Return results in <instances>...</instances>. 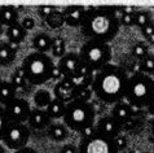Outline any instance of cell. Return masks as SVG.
I'll list each match as a JSON object with an SVG mask.
<instances>
[{"label":"cell","mask_w":154,"mask_h":153,"mask_svg":"<svg viewBox=\"0 0 154 153\" xmlns=\"http://www.w3.org/2000/svg\"><path fill=\"white\" fill-rule=\"evenodd\" d=\"M110 116L114 117L115 120L123 126L135 117V108H132L126 101H119V103L114 104Z\"/></svg>","instance_id":"cell-16"},{"label":"cell","mask_w":154,"mask_h":153,"mask_svg":"<svg viewBox=\"0 0 154 153\" xmlns=\"http://www.w3.org/2000/svg\"><path fill=\"white\" fill-rule=\"evenodd\" d=\"M79 57L93 73H97L112 61V47L98 40H87L79 51Z\"/></svg>","instance_id":"cell-6"},{"label":"cell","mask_w":154,"mask_h":153,"mask_svg":"<svg viewBox=\"0 0 154 153\" xmlns=\"http://www.w3.org/2000/svg\"><path fill=\"white\" fill-rule=\"evenodd\" d=\"M134 14L135 13H121L118 17H119V23L121 26L126 27H130V26H134Z\"/></svg>","instance_id":"cell-32"},{"label":"cell","mask_w":154,"mask_h":153,"mask_svg":"<svg viewBox=\"0 0 154 153\" xmlns=\"http://www.w3.org/2000/svg\"><path fill=\"white\" fill-rule=\"evenodd\" d=\"M63 125L67 129L79 133L84 127L95 125L96 110L91 101L72 100L66 104V109L63 113Z\"/></svg>","instance_id":"cell-5"},{"label":"cell","mask_w":154,"mask_h":153,"mask_svg":"<svg viewBox=\"0 0 154 153\" xmlns=\"http://www.w3.org/2000/svg\"><path fill=\"white\" fill-rule=\"evenodd\" d=\"M85 12H87V8L83 5H67L63 8L62 14H63V21H65V25L70 27H80Z\"/></svg>","instance_id":"cell-13"},{"label":"cell","mask_w":154,"mask_h":153,"mask_svg":"<svg viewBox=\"0 0 154 153\" xmlns=\"http://www.w3.org/2000/svg\"><path fill=\"white\" fill-rule=\"evenodd\" d=\"M60 153H78V148L72 144H65L62 148H61V152Z\"/></svg>","instance_id":"cell-39"},{"label":"cell","mask_w":154,"mask_h":153,"mask_svg":"<svg viewBox=\"0 0 154 153\" xmlns=\"http://www.w3.org/2000/svg\"><path fill=\"white\" fill-rule=\"evenodd\" d=\"M8 43H9V47H11V48L16 53L20 51V48H21V44H18V43H13V42H8Z\"/></svg>","instance_id":"cell-43"},{"label":"cell","mask_w":154,"mask_h":153,"mask_svg":"<svg viewBox=\"0 0 154 153\" xmlns=\"http://www.w3.org/2000/svg\"><path fill=\"white\" fill-rule=\"evenodd\" d=\"M154 99V79L144 73L128 76L125 100L132 108L144 109Z\"/></svg>","instance_id":"cell-3"},{"label":"cell","mask_w":154,"mask_h":153,"mask_svg":"<svg viewBox=\"0 0 154 153\" xmlns=\"http://www.w3.org/2000/svg\"><path fill=\"white\" fill-rule=\"evenodd\" d=\"M56 66L52 57L47 53L31 52L22 61V67L26 80L30 86H42L52 79V71Z\"/></svg>","instance_id":"cell-4"},{"label":"cell","mask_w":154,"mask_h":153,"mask_svg":"<svg viewBox=\"0 0 154 153\" xmlns=\"http://www.w3.org/2000/svg\"><path fill=\"white\" fill-rule=\"evenodd\" d=\"M146 109H148V113L152 114V116L154 117V99H152V101L146 105Z\"/></svg>","instance_id":"cell-42"},{"label":"cell","mask_w":154,"mask_h":153,"mask_svg":"<svg viewBox=\"0 0 154 153\" xmlns=\"http://www.w3.org/2000/svg\"><path fill=\"white\" fill-rule=\"evenodd\" d=\"M44 21H45V23L48 25L51 29H60V27L62 26V25H65L62 11L57 9V8H56V9H54L48 17H47Z\"/></svg>","instance_id":"cell-28"},{"label":"cell","mask_w":154,"mask_h":153,"mask_svg":"<svg viewBox=\"0 0 154 153\" xmlns=\"http://www.w3.org/2000/svg\"><path fill=\"white\" fill-rule=\"evenodd\" d=\"M47 135L53 142H63L69 136V129L63 123H51L47 129Z\"/></svg>","instance_id":"cell-19"},{"label":"cell","mask_w":154,"mask_h":153,"mask_svg":"<svg viewBox=\"0 0 154 153\" xmlns=\"http://www.w3.org/2000/svg\"><path fill=\"white\" fill-rule=\"evenodd\" d=\"M53 100L52 93L48 90H44V88H40L34 93V104L38 109H45L48 107V104Z\"/></svg>","instance_id":"cell-25"},{"label":"cell","mask_w":154,"mask_h":153,"mask_svg":"<svg viewBox=\"0 0 154 153\" xmlns=\"http://www.w3.org/2000/svg\"><path fill=\"white\" fill-rule=\"evenodd\" d=\"M8 123H9V121H8V118L5 116L4 108L0 105V142H2V138H3V135H4V131H5Z\"/></svg>","instance_id":"cell-33"},{"label":"cell","mask_w":154,"mask_h":153,"mask_svg":"<svg viewBox=\"0 0 154 153\" xmlns=\"http://www.w3.org/2000/svg\"><path fill=\"white\" fill-rule=\"evenodd\" d=\"M0 153H5V147L3 144H0Z\"/></svg>","instance_id":"cell-47"},{"label":"cell","mask_w":154,"mask_h":153,"mask_svg":"<svg viewBox=\"0 0 154 153\" xmlns=\"http://www.w3.org/2000/svg\"><path fill=\"white\" fill-rule=\"evenodd\" d=\"M95 127H96V133L102 134V135H105V136H109L112 139H115L119 134H122V130H123L121 123L115 120L114 117L110 116V114L109 116L101 117L100 120L97 121Z\"/></svg>","instance_id":"cell-11"},{"label":"cell","mask_w":154,"mask_h":153,"mask_svg":"<svg viewBox=\"0 0 154 153\" xmlns=\"http://www.w3.org/2000/svg\"><path fill=\"white\" fill-rule=\"evenodd\" d=\"M17 96H18L17 90L12 86L9 80H3L0 83V105L2 107H5L8 103H11Z\"/></svg>","instance_id":"cell-22"},{"label":"cell","mask_w":154,"mask_h":153,"mask_svg":"<svg viewBox=\"0 0 154 153\" xmlns=\"http://www.w3.org/2000/svg\"><path fill=\"white\" fill-rule=\"evenodd\" d=\"M17 53L9 47L8 40H0V66H11L16 60Z\"/></svg>","instance_id":"cell-21"},{"label":"cell","mask_w":154,"mask_h":153,"mask_svg":"<svg viewBox=\"0 0 154 153\" xmlns=\"http://www.w3.org/2000/svg\"><path fill=\"white\" fill-rule=\"evenodd\" d=\"M93 96V92L89 88H82V90H75V99L74 100H82V101H89Z\"/></svg>","instance_id":"cell-31"},{"label":"cell","mask_w":154,"mask_h":153,"mask_svg":"<svg viewBox=\"0 0 154 153\" xmlns=\"http://www.w3.org/2000/svg\"><path fill=\"white\" fill-rule=\"evenodd\" d=\"M79 65H80V57L75 52H66L61 58H58V62L56 64L58 70L62 73L63 78L67 79L72 78L76 74Z\"/></svg>","instance_id":"cell-10"},{"label":"cell","mask_w":154,"mask_h":153,"mask_svg":"<svg viewBox=\"0 0 154 153\" xmlns=\"http://www.w3.org/2000/svg\"><path fill=\"white\" fill-rule=\"evenodd\" d=\"M30 135H31V131L26 123L9 122L5 131H4L2 143L4 147L9 148L12 151H18L27 145Z\"/></svg>","instance_id":"cell-7"},{"label":"cell","mask_w":154,"mask_h":153,"mask_svg":"<svg viewBox=\"0 0 154 153\" xmlns=\"http://www.w3.org/2000/svg\"><path fill=\"white\" fill-rule=\"evenodd\" d=\"M114 142H115V145H117L118 151H121V149H125V148H127L128 140H127V136H126V135L119 134L118 136L114 139Z\"/></svg>","instance_id":"cell-37"},{"label":"cell","mask_w":154,"mask_h":153,"mask_svg":"<svg viewBox=\"0 0 154 153\" xmlns=\"http://www.w3.org/2000/svg\"><path fill=\"white\" fill-rule=\"evenodd\" d=\"M27 126L31 130H36V131H43L47 130L49 127V125L52 123V120L48 116L45 109H31V113L29 116L27 120Z\"/></svg>","instance_id":"cell-14"},{"label":"cell","mask_w":154,"mask_h":153,"mask_svg":"<svg viewBox=\"0 0 154 153\" xmlns=\"http://www.w3.org/2000/svg\"><path fill=\"white\" fill-rule=\"evenodd\" d=\"M141 73L146 75H154V53L149 52L143 60L139 61Z\"/></svg>","instance_id":"cell-29"},{"label":"cell","mask_w":154,"mask_h":153,"mask_svg":"<svg viewBox=\"0 0 154 153\" xmlns=\"http://www.w3.org/2000/svg\"><path fill=\"white\" fill-rule=\"evenodd\" d=\"M53 99H57L62 103H70L75 99V87L72 86L70 79L62 78L61 80L56 82L53 87Z\"/></svg>","instance_id":"cell-12"},{"label":"cell","mask_w":154,"mask_h":153,"mask_svg":"<svg viewBox=\"0 0 154 153\" xmlns=\"http://www.w3.org/2000/svg\"><path fill=\"white\" fill-rule=\"evenodd\" d=\"M3 82V79H2V76H0V83H2Z\"/></svg>","instance_id":"cell-48"},{"label":"cell","mask_w":154,"mask_h":153,"mask_svg":"<svg viewBox=\"0 0 154 153\" xmlns=\"http://www.w3.org/2000/svg\"><path fill=\"white\" fill-rule=\"evenodd\" d=\"M3 108L8 121L13 123H26L30 113H31V107H30L29 101L21 96H17Z\"/></svg>","instance_id":"cell-9"},{"label":"cell","mask_w":154,"mask_h":153,"mask_svg":"<svg viewBox=\"0 0 154 153\" xmlns=\"http://www.w3.org/2000/svg\"><path fill=\"white\" fill-rule=\"evenodd\" d=\"M51 53L53 57L61 58L66 53V43L62 36H53L52 38V47H51Z\"/></svg>","instance_id":"cell-27"},{"label":"cell","mask_w":154,"mask_h":153,"mask_svg":"<svg viewBox=\"0 0 154 153\" xmlns=\"http://www.w3.org/2000/svg\"><path fill=\"white\" fill-rule=\"evenodd\" d=\"M20 12L16 5H2L0 7V22L4 27H9L18 22Z\"/></svg>","instance_id":"cell-18"},{"label":"cell","mask_w":154,"mask_h":153,"mask_svg":"<svg viewBox=\"0 0 154 153\" xmlns=\"http://www.w3.org/2000/svg\"><path fill=\"white\" fill-rule=\"evenodd\" d=\"M78 153H119L114 139L95 133L92 136L80 140Z\"/></svg>","instance_id":"cell-8"},{"label":"cell","mask_w":154,"mask_h":153,"mask_svg":"<svg viewBox=\"0 0 154 153\" xmlns=\"http://www.w3.org/2000/svg\"><path fill=\"white\" fill-rule=\"evenodd\" d=\"M62 78H63L62 73L58 70V67H57V66H54V67H53V71H52V79H53V80H56V82H58V80H61Z\"/></svg>","instance_id":"cell-40"},{"label":"cell","mask_w":154,"mask_h":153,"mask_svg":"<svg viewBox=\"0 0 154 153\" xmlns=\"http://www.w3.org/2000/svg\"><path fill=\"white\" fill-rule=\"evenodd\" d=\"M149 53V44L145 40H140L132 45L131 48V56L136 61H140Z\"/></svg>","instance_id":"cell-26"},{"label":"cell","mask_w":154,"mask_h":153,"mask_svg":"<svg viewBox=\"0 0 154 153\" xmlns=\"http://www.w3.org/2000/svg\"><path fill=\"white\" fill-rule=\"evenodd\" d=\"M14 153H38V151L34 149L32 147L26 145V147L21 148V149H18V151H14Z\"/></svg>","instance_id":"cell-41"},{"label":"cell","mask_w":154,"mask_h":153,"mask_svg":"<svg viewBox=\"0 0 154 153\" xmlns=\"http://www.w3.org/2000/svg\"><path fill=\"white\" fill-rule=\"evenodd\" d=\"M144 153H150V152H144Z\"/></svg>","instance_id":"cell-49"},{"label":"cell","mask_w":154,"mask_h":153,"mask_svg":"<svg viewBox=\"0 0 154 153\" xmlns=\"http://www.w3.org/2000/svg\"><path fill=\"white\" fill-rule=\"evenodd\" d=\"M4 35L7 36L8 42H13V43H18L21 44L22 42L26 39L27 36V31L21 26L20 21L14 25H12L9 27H5V34Z\"/></svg>","instance_id":"cell-20"},{"label":"cell","mask_w":154,"mask_h":153,"mask_svg":"<svg viewBox=\"0 0 154 153\" xmlns=\"http://www.w3.org/2000/svg\"><path fill=\"white\" fill-rule=\"evenodd\" d=\"M93 75L95 73L85 65V64L80 60V65L78 67L76 74L70 78V82L72 83V86L75 87V90H82V88H89L93 80Z\"/></svg>","instance_id":"cell-15"},{"label":"cell","mask_w":154,"mask_h":153,"mask_svg":"<svg viewBox=\"0 0 154 153\" xmlns=\"http://www.w3.org/2000/svg\"><path fill=\"white\" fill-rule=\"evenodd\" d=\"M149 22H152L149 11L139 9V11L135 12V14H134V26H137L139 29H141L143 26H145V25H148Z\"/></svg>","instance_id":"cell-30"},{"label":"cell","mask_w":154,"mask_h":153,"mask_svg":"<svg viewBox=\"0 0 154 153\" xmlns=\"http://www.w3.org/2000/svg\"><path fill=\"white\" fill-rule=\"evenodd\" d=\"M95 133H96V127H95V125H89V126H87V127H84L83 130H80V131H79V134H80V136H82V139L92 136V135L95 134Z\"/></svg>","instance_id":"cell-38"},{"label":"cell","mask_w":154,"mask_h":153,"mask_svg":"<svg viewBox=\"0 0 154 153\" xmlns=\"http://www.w3.org/2000/svg\"><path fill=\"white\" fill-rule=\"evenodd\" d=\"M21 26H22L26 31H30V30H32L34 27H35V20L32 18V17H23L22 20H21Z\"/></svg>","instance_id":"cell-36"},{"label":"cell","mask_w":154,"mask_h":153,"mask_svg":"<svg viewBox=\"0 0 154 153\" xmlns=\"http://www.w3.org/2000/svg\"><path fill=\"white\" fill-rule=\"evenodd\" d=\"M4 34H5V27H4L2 25V22H0V36L4 35Z\"/></svg>","instance_id":"cell-46"},{"label":"cell","mask_w":154,"mask_h":153,"mask_svg":"<svg viewBox=\"0 0 154 153\" xmlns=\"http://www.w3.org/2000/svg\"><path fill=\"white\" fill-rule=\"evenodd\" d=\"M145 42H146L149 45H154V35H152L150 38H148V39L145 40Z\"/></svg>","instance_id":"cell-44"},{"label":"cell","mask_w":154,"mask_h":153,"mask_svg":"<svg viewBox=\"0 0 154 153\" xmlns=\"http://www.w3.org/2000/svg\"><path fill=\"white\" fill-rule=\"evenodd\" d=\"M140 31H141V35H143L145 38V40H146L148 38H150L152 35H154V22L152 21V22H149L148 25L143 26L140 29Z\"/></svg>","instance_id":"cell-35"},{"label":"cell","mask_w":154,"mask_h":153,"mask_svg":"<svg viewBox=\"0 0 154 153\" xmlns=\"http://www.w3.org/2000/svg\"><path fill=\"white\" fill-rule=\"evenodd\" d=\"M9 82L12 83V86H13L16 90H17V93H18V91H25L26 88L30 87V84L27 83L26 80V76H25V73L22 70V67L18 66L17 69L13 71V74L11 75V80Z\"/></svg>","instance_id":"cell-23"},{"label":"cell","mask_w":154,"mask_h":153,"mask_svg":"<svg viewBox=\"0 0 154 153\" xmlns=\"http://www.w3.org/2000/svg\"><path fill=\"white\" fill-rule=\"evenodd\" d=\"M65 109H66V104L57 99H53L48 104V107L45 108L51 120H60V118H62L63 113H65Z\"/></svg>","instance_id":"cell-24"},{"label":"cell","mask_w":154,"mask_h":153,"mask_svg":"<svg viewBox=\"0 0 154 153\" xmlns=\"http://www.w3.org/2000/svg\"><path fill=\"white\" fill-rule=\"evenodd\" d=\"M56 9V7H52V5H42V7H38V14L42 20H45L52 12Z\"/></svg>","instance_id":"cell-34"},{"label":"cell","mask_w":154,"mask_h":153,"mask_svg":"<svg viewBox=\"0 0 154 153\" xmlns=\"http://www.w3.org/2000/svg\"><path fill=\"white\" fill-rule=\"evenodd\" d=\"M127 71L121 66L108 64L93 75L91 90L93 95L105 104H117L125 99L128 80Z\"/></svg>","instance_id":"cell-2"},{"label":"cell","mask_w":154,"mask_h":153,"mask_svg":"<svg viewBox=\"0 0 154 153\" xmlns=\"http://www.w3.org/2000/svg\"><path fill=\"white\" fill-rule=\"evenodd\" d=\"M31 45L35 52L48 53L51 52V47H52V36L45 31H39L32 36Z\"/></svg>","instance_id":"cell-17"},{"label":"cell","mask_w":154,"mask_h":153,"mask_svg":"<svg viewBox=\"0 0 154 153\" xmlns=\"http://www.w3.org/2000/svg\"><path fill=\"white\" fill-rule=\"evenodd\" d=\"M84 20L80 33L87 40H98L109 43L118 35L121 23L115 7H85Z\"/></svg>","instance_id":"cell-1"},{"label":"cell","mask_w":154,"mask_h":153,"mask_svg":"<svg viewBox=\"0 0 154 153\" xmlns=\"http://www.w3.org/2000/svg\"><path fill=\"white\" fill-rule=\"evenodd\" d=\"M149 125H150V130H152V135H154V117L150 120V122H149Z\"/></svg>","instance_id":"cell-45"}]
</instances>
